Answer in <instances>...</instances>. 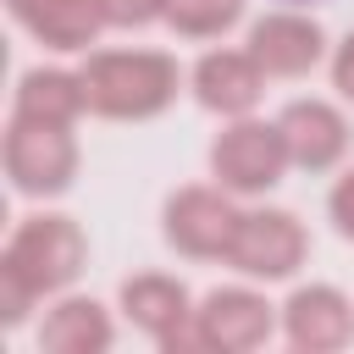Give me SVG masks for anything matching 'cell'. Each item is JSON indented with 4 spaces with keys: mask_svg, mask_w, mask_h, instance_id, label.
<instances>
[{
    "mask_svg": "<svg viewBox=\"0 0 354 354\" xmlns=\"http://www.w3.org/2000/svg\"><path fill=\"white\" fill-rule=\"evenodd\" d=\"M88 266V232L66 210H33L6 232L0 249V321L28 326L55 293H66Z\"/></svg>",
    "mask_w": 354,
    "mask_h": 354,
    "instance_id": "6da1fadb",
    "label": "cell"
},
{
    "mask_svg": "<svg viewBox=\"0 0 354 354\" xmlns=\"http://www.w3.org/2000/svg\"><path fill=\"white\" fill-rule=\"evenodd\" d=\"M77 72H83L88 116H100V122H155L188 88V72L177 66V55L171 50H149V44L88 50Z\"/></svg>",
    "mask_w": 354,
    "mask_h": 354,
    "instance_id": "7a4b0ae2",
    "label": "cell"
},
{
    "mask_svg": "<svg viewBox=\"0 0 354 354\" xmlns=\"http://www.w3.org/2000/svg\"><path fill=\"white\" fill-rule=\"evenodd\" d=\"M0 160H6V183H11V194L44 205V199H61V194L77 183L83 149H77V133L61 127V122L11 116V122H6Z\"/></svg>",
    "mask_w": 354,
    "mask_h": 354,
    "instance_id": "3957f363",
    "label": "cell"
},
{
    "mask_svg": "<svg viewBox=\"0 0 354 354\" xmlns=\"http://www.w3.org/2000/svg\"><path fill=\"white\" fill-rule=\"evenodd\" d=\"M210 183H221L227 194H238L243 205L249 199H266L288 171H293V155H288V138L277 127V116H232L221 122V133L210 138Z\"/></svg>",
    "mask_w": 354,
    "mask_h": 354,
    "instance_id": "277c9868",
    "label": "cell"
},
{
    "mask_svg": "<svg viewBox=\"0 0 354 354\" xmlns=\"http://www.w3.org/2000/svg\"><path fill=\"white\" fill-rule=\"evenodd\" d=\"M238 221H243V199L227 194L221 183H183L160 205V238L183 260H221L227 266Z\"/></svg>",
    "mask_w": 354,
    "mask_h": 354,
    "instance_id": "5b68a950",
    "label": "cell"
},
{
    "mask_svg": "<svg viewBox=\"0 0 354 354\" xmlns=\"http://www.w3.org/2000/svg\"><path fill=\"white\" fill-rule=\"evenodd\" d=\"M310 260V227L282 210V205H243V221H238V238L227 249V266L260 288L271 282H293Z\"/></svg>",
    "mask_w": 354,
    "mask_h": 354,
    "instance_id": "8992f818",
    "label": "cell"
},
{
    "mask_svg": "<svg viewBox=\"0 0 354 354\" xmlns=\"http://www.w3.org/2000/svg\"><path fill=\"white\" fill-rule=\"evenodd\" d=\"M194 332L205 354H254L271 337H282V304H271L260 293V282H227L210 288L194 304Z\"/></svg>",
    "mask_w": 354,
    "mask_h": 354,
    "instance_id": "52a82bcc",
    "label": "cell"
},
{
    "mask_svg": "<svg viewBox=\"0 0 354 354\" xmlns=\"http://www.w3.org/2000/svg\"><path fill=\"white\" fill-rule=\"evenodd\" d=\"M194 304H199V299H194L188 282L171 277V271H133V277H122V288H116L122 321H127L133 332H144V337H149L155 348H166V354L199 348Z\"/></svg>",
    "mask_w": 354,
    "mask_h": 354,
    "instance_id": "ba28073f",
    "label": "cell"
},
{
    "mask_svg": "<svg viewBox=\"0 0 354 354\" xmlns=\"http://www.w3.org/2000/svg\"><path fill=\"white\" fill-rule=\"evenodd\" d=\"M243 50L260 61V72L271 83H299V77H310V72H321L332 61L326 28L299 6H277V11L254 17L249 33H243Z\"/></svg>",
    "mask_w": 354,
    "mask_h": 354,
    "instance_id": "9c48e42d",
    "label": "cell"
},
{
    "mask_svg": "<svg viewBox=\"0 0 354 354\" xmlns=\"http://www.w3.org/2000/svg\"><path fill=\"white\" fill-rule=\"evenodd\" d=\"M266 72L243 44H210L194 66H188V94L199 111L232 122V116H254L266 100Z\"/></svg>",
    "mask_w": 354,
    "mask_h": 354,
    "instance_id": "30bf717a",
    "label": "cell"
},
{
    "mask_svg": "<svg viewBox=\"0 0 354 354\" xmlns=\"http://www.w3.org/2000/svg\"><path fill=\"white\" fill-rule=\"evenodd\" d=\"M277 127H282V138H288L293 166H299V171H310V177L337 171V166L348 160L354 133H348V116H343V105H337V100L299 94V100H288V105L277 111Z\"/></svg>",
    "mask_w": 354,
    "mask_h": 354,
    "instance_id": "8fae6325",
    "label": "cell"
},
{
    "mask_svg": "<svg viewBox=\"0 0 354 354\" xmlns=\"http://www.w3.org/2000/svg\"><path fill=\"white\" fill-rule=\"evenodd\" d=\"M282 343L299 354H343L354 343V299L332 282H299L282 299Z\"/></svg>",
    "mask_w": 354,
    "mask_h": 354,
    "instance_id": "7c38bea8",
    "label": "cell"
},
{
    "mask_svg": "<svg viewBox=\"0 0 354 354\" xmlns=\"http://www.w3.org/2000/svg\"><path fill=\"white\" fill-rule=\"evenodd\" d=\"M6 11L33 44L55 55H88L105 33L100 0H6Z\"/></svg>",
    "mask_w": 354,
    "mask_h": 354,
    "instance_id": "4fadbf2b",
    "label": "cell"
},
{
    "mask_svg": "<svg viewBox=\"0 0 354 354\" xmlns=\"http://www.w3.org/2000/svg\"><path fill=\"white\" fill-rule=\"evenodd\" d=\"M116 343V315L94 293H55L39 310V348L44 354H105Z\"/></svg>",
    "mask_w": 354,
    "mask_h": 354,
    "instance_id": "5bb4252c",
    "label": "cell"
},
{
    "mask_svg": "<svg viewBox=\"0 0 354 354\" xmlns=\"http://www.w3.org/2000/svg\"><path fill=\"white\" fill-rule=\"evenodd\" d=\"M11 116H33V122H61V127H77V122L88 116L83 72H77V66H28V72H17V88H11Z\"/></svg>",
    "mask_w": 354,
    "mask_h": 354,
    "instance_id": "9a60e30c",
    "label": "cell"
},
{
    "mask_svg": "<svg viewBox=\"0 0 354 354\" xmlns=\"http://www.w3.org/2000/svg\"><path fill=\"white\" fill-rule=\"evenodd\" d=\"M249 0H166V28L188 44H216L243 22Z\"/></svg>",
    "mask_w": 354,
    "mask_h": 354,
    "instance_id": "2e32d148",
    "label": "cell"
},
{
    "mask_svg": "<svg viewBox=\"0 0 354 354\" xmlns=\"http://www.w3.org/2000/svg\"><path fill=\"white\" fill-rule=\"evenodd\" d=\"M100 11H105V28L116 33H144L166 22V0H100Z\"/></svg>",
    "mask_w": 354,
    "mask_h": 354,
    "instance_id": "e0dca14e",
    "label": "cell"
},
{
    "mask_svg": "<svg viewBox=\"0 0 354 354\" xmlns=\"http://www.w3.org/2000/svg\"><path fill=\"white\" fill-rule=\"evenodd\" d=\"M326 221L343 243H354V166H343L337 183L326 188Z\"/></svg>",
    "mask_w": 354,
    "mask_h": 354,
    "instance_id": "ac0fdd59",
    "label": "cell"
},
{
    "mask_svg": "<svg viewBox=\"0 0 354 354\" xmlns=\"http://www.w3.org/2000/svg\"><path fill=\"white\" fill-rule=\"evenodd\" d=\"M326 77H332V88H337V100H343V105H354V33H343V39L332 44V61H326Z\"/></svg>",
    "mask_w": 354,
    "mask_h": 354,
    "instance_id": "d6986e66",
    "label": "cell"
},
{
    "mask_svg": "<svg viewBox=\"0 0 354 354\" xmlns=\"http://www.w3.org/2000/svg\"><path fill=\"white\" fill-rule=\"evenodd\" d=\"M288 6H310V0H288Z\"/></svg>",
    "mask_w": 354,
    "mask_h": 354,
    "instance_id": "ffe728a7",
    "label": "cell"
}]
</instances>
